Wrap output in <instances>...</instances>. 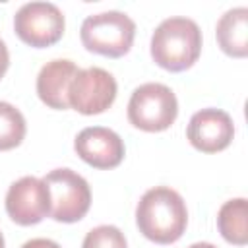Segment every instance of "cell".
<instances>
[{
	"label": "cell",
	"mask_w": 248,
	"mask_h": 248,
	"mask_svg": "<svg viewBox=\"0 0 248 248\" xmlns=\"http://www.w3.org/2000/svg\"><path fill=\"white\" fill-rule=\"evenodd\" d=\"M136 223L145 238L157 244H170L184 234L188 209L176 190L169 186H155L140 198Z\"/></svg>",
	"instance_id": "6da1fadb"
},
{
	"label": "cell",
	"mask_w": 248,
	"mask_h": 248,
	"mask_svg": "<svg viewBox=\"0 0 248 248\" xmlns=\"http://www.w3.org/2000/svg\"><path fill=\"white\" fill-rule=\"evenodd\" d=\"M202 52L200 25L182 16L163 19L151 35V56L169 72L188 70Z\"/></svg>",
	"instance_id": "7a4b0ae2"
},
{
	"label": "cell",
	"mask_w": 248,
	"mask_h": 248,
	"mask_svg": "<svg viewBox=\"0 0 248 248\" xmlns=\"http://www.w3.org/2000/svg\"><path fill=\"white\" fill-rule=\"evenodd\" d=\"M79 37L87 50L118 58L130 50L136 37V23L128 14L108 10L87 16L81 23Z\"/></svg>",
	"instance_id": "3957f363"
},
{
	"label": "cell",
	"mask_w": 248,
	"mask_h": 248,
	"mask_svg": "<svg viewBox=\"0 0 248 248\" xmlns=\"http://www.w3.org/2000/svg\"><path fill=\"white\" fill-rule=\"evenodd\" d=\"M178 114V101L165 83L149 81L134 89L128 101V120L143 132H163L172 126Z\"/></svg>",
	"instance_id": "277c9868"
},
{
	"label": "cell",
	"mask_w": 248,
	"mask_h": 248,
	"mask_svg": "<svg viewBox=\"0 0 248 248\" xmlns=\"http://www.w3.org/2000/svg\"><path fill=\"white\" fill-rule=\"evenodd\" d=\"M50 194V217L60 223H76L89 211L91 188L72 169H54L43 176Z\"/></svg>",
	"instance_id": "5b68a950"
},
{
	"label": "cell",
	"mask_w": 248,
	"mask_h": 248,
	"mask_svg": "<svg viewBox=\"0 0 248 248\" xmlns=\"http://www.w3.org/2000/svg\"><path fill=\"white\" fill-rule=\"evenodd\" d=\"M64 14L52 2H27L14 16L17 37L31 46H50L64 35Z\"/></svg>",
	"instance_id": "8992f818"
},
{
	"label": "cell",
	"mask_w": 248,
	"mask_h": 248,
	"mask_svg": "<svg viewBox=\"0 0 248 248\" xmlns=\"http://www.w3.org/2000/svg\"><path fill=\"white\" fill-rule=\"evenodd\" d=\"M116 89L114 76L105 68H83L68 87V105L81 114H99L114 103Z\"/></svg>",
	"instance_id": "52a82bcc"
},
{
	"label": "cell",
	"mask_w": 248,
	"mask_h": 248,
	"mask_svg": "<svg viewBox=\"0 0 248 248\" xmlns=\"http://www.w3.org/2000/svg\"><path fill=\"white\" fill-rule=\"evenodd\" d=\"M6 211L17 225H35L50 215V194L43 178L21 176L6 194Z\"/></svg>",
	"instance_id": "ba28073f"
},
{
	"label": "cell",
	"mask_w": 248,
	"mask_h": 248,
	"mask_svg": "<svg viewBox=\"0 0 248 248\" xmlns=\"http://www.w3.org/2000/svg\"><path fill=\"white\" fill-rule=\"evenodd\" d=\"M186 136L198 151L217 153L232 141L234 122L231 114L221 108H202L192 114Z\"/></svg>",
	"instance_id": "9c48e42d"
},
{
	"label": "cell",
	"mask_w": 248,
	"mask_h": 248,
	"mask_svg": "<svg viewBox=\"0 0 248 248\" xmlns=\"http://www.w3.org/2000/svg\"><path fill=\"white\" fill-rule=\"evenodd\" d=\"M76 153L95 169H114L124 159L122 138L105 126L83 128L74 140Z\"/></svg>",
	"instance_id": "30bf717a"
},
{
	"label": "cell",
	"mask_w": 248,
	"mask_h": 248,
	"mask_svg": "<svg viewBox=\"0 0 248 248\" xmlns=\"http://www.w3.org/2000/svg\"><path fill=\"white\" fill-rule=\"evenodd\" d=\"M78 66L68 58H54L46 62L37 76V95L39 99L56 110L70 108L68 87L78 74Z\"/></svg>",
	"instance_id": "8fae6325"
},
{
	"label": "cell",
	"mask_w": 248,
	"mask_h": 248,
	"mask_svg": "<svg viewBox=\"0 0 248 248\" xmlns=\"http://www.w3.org/2000/svg\"><path fill=\"white\" fill-rule=\"evenodd\" d=\"M215 35L223 52L244 58L248 54V8L236 6L227 10L217 21Z\"/></svg>",
	"instance_id": "7c38bea8"
},
{
	"label": "cell",
	"mask_w": 248,
	"mask_h": 248,
	"mask_svg": "<svg viewBox=\"0 0 248 248\" xmlns=\"http://www.w3.org/2000/svg\"><path fill=\"white\" fill-rule=\"evenodd\" d=\"M217 227L223 238L231 244L244 246L248 242V203L246 198L225 202L217 213Z\"/></svg>",
	"instance_id": "4fadbf2b"
},
{
	"label": "cell",
	"mask_w": 248,
	"mask_h": 248,
	"mask_svg": "<svg viewBox=\"0 0 248 248\" xmlns=\"http://www.w3.org/2000/svg\"><path fill=\"white\" fill-rule=\"evenodd\" d=\"M25 132L27 124L21 110L6 101H0V151L17 147L23 141Z\"/></svg>",
	"instance_id": "5bb4252c"
},
{
	"label": "cell",
	"mask_w": 248,
	"mask_h": 248,
	"mask_svg": "<svg viewBox=\"0 0 248 248\" xmlns=\"http://www.w3.org/2000/svg\"><path fill=\"white\" fill-rule=\"evenodd\" d=\"M81 248H128V244L124 232L118 227L99 225L85 234Z\"/></svg>",
	"instance_id": "9a60e30c"
},
{
	"label": "cell",
	"mask_w": 248,
	"mask_h": 248,
	"mask_svg": "<svg viewBox=\"0 0 248 248\" xmlns=\"http://www.w3.org/2000/svg\"><path fill=\"white\" fill-rule=\"evenodd\" d=\"M21 248H62V246L50 238H31Z\"/></svg>",
	"instance_id": "2e32d148"
},
{
	"label": "cell",
	"mask_w": 248,
	"mask_h": 248,
	"mask_svg": "<svg viewBox=\"0 0 248 248\" xmlns=\"http://www.w3.org/2000/svg\"><path fill=\"white\" fill-rule=\"evenodd\" d=\"M8 66H10V52H8L6 43L0 39V79L4 78V74H6Z\"/></svg>",
	"instance_id": "e0dca14e"
},
{
	"label": "cell",
	"mask_w": 248,
	"mask_h": 248,
	"mask_svg": "<svg viewBox=\"0 0 248 248\" xmlns=\"http://www.w3.org/2000/svg\"><path fill=\"white\" fill-rule=\"evenodd\" d=\"M188 248H217V246L211 244V242H194V244L188 246Z\"/></svg>",
	"instance_id": "ac0fdd59"
},
{
	"label": "cell",
	"mask_w": 248,
	"mask_h": 248,
	"mask_svg": "<svg viewBox=\"0 0 248 248\" xmlns=\"http://www.w3.org/2000/svg\"><path fill=\"white\" fill-rule=\"evenodd\" d=\"M0 248H4V236H2V232H0Z\"/></svg>",
	"instance_id": "d6986e66"
}]
</instances>
